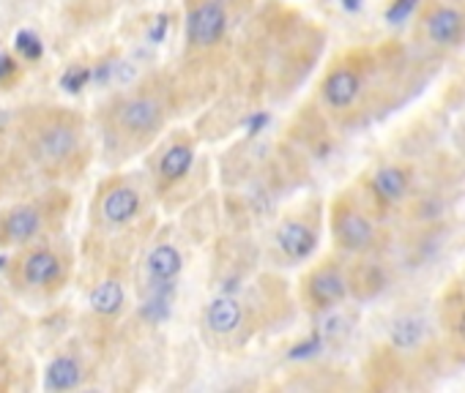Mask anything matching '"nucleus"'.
<instances>
[{"label": "nucleus", "instance_id": "f8f14e48", "mask_svg": "<svg viewBox=\"0 0 465 393\" xmlns=\"http://www.w3.org/2000/svg\"><path fill=\"white\" fill-rule=\"evenodd\" d=\"M137 210H140V194L129 186L113 189L105 197V202H101V213H105L110 224H126L137 216Z\"/></svg>", "mask_w": 465, "mask_h": 393}, {"label": "nucleus", "instance_id": "bb28decb", "mask_svg": "<svg viewBox=\"0 0 465 393\" xmlns=\"http://www.w3.org/2000/svg\"><path fill=\"white\" fill-rule=\"evenodd\" d=\"M345 12H358L361 9V0H342Z\"/></svg>", "mask_w": 465, "mask_h": 393}, {"label": "nucleus", "instance_id": "5701e85b", "mask_svg": "<svg viewBox=\"0 0 465 393\" xmlns=\"http://www.w3.org/2000/svg\"><path fill=\"white\" fill-rule=\"evenodd\" d=\"M345 330V322L337 317V314H329V317H323L321 322H318V333L323 336V339H326V336H337V333H342Z\"/></svg>", "mask_w": 465, "mask_h": 393}, {"label": "nucleus", "instance_id": "f3484780", "mask_svg": "<svg viewBox=\"0 0 465 393\" xmlns=\"http://www.w3.org/2000/svg\"><path fill=\"white\" fill-rule=\"evenodd\" d=\"M192 161H194V153H192V148L189 145H173L165 156H162V161H159V175L170 184V181H178V178H184L189 170H192Z\"/></svg>", "mask_w": 465, "mask_h": 393}, {"label": "nucleus", "instance_id": "4be33fe9", "mask_svg": "<svg viewBox=\"0 0 465 393\" xmlns=\"http://www.w3.org/2000/svg\"><path fill=\"white\" fill-rule=\"evenodd\" d=\"M417 6H419V0H394V4L389 6V12H386V22L397 25V22L408 20Z\"/></svg>", "mask_w": 465, "mask_h": 393}, {"label": "nucleus", "instance_id": "423d86ee", "mask_svg": "<svg viewBox=\"0 0 465 393\" xmlns=\"http://www.w3.org/2000/svg\"><path fill=\"white\" fill-rule=\"evenodd\" d=\"M337 238L345 249L350 252H365L373 246L375 241V230H373V224L356 213V210H342L337 216Z\"/></svg>", "mask_w": 465, "mask_h": 393}, {"label": "nucleus", "instance_id": "f257e3e1", "mask_svg": "<svg viewBox=\"0 0 465 393\" xmlns=\"http://www.w3.org/2000/svg\"><path fill=\"white\" fill-rule=\"evenodd\" d=\"M228 30L225 0H202L186 20V36L192 47H214Z\"/></svg>", "mask_w": 465, "mask_h": 393}, {"label": "nucleus", "instance_id": "2eb2a0df", "mask_svg": "<svg viewBox=\"0 0 465 393\" xmlns=\"http://www.w3.org/2000/svg\"><path fill=\"white\" fill-rule=\"evenodd\" d=\"M82 380V369L74 358L69 355H61L56 358L53 363L47 366V377H44V388L47 390H69V388H77Z\"/></svg>", "mask_w": 465, "mask_h": 393}, {"label": "nucleus", "instance_id": "b1692460", "mask_svg": "<svg viewBox=\"0 0 465 393\" xmlns=\"http://www.w3.org/2000/svg\"><path fill=\"white\" fill-rule=\"evenodd\" d=\"M14 72H17L14 58H12V55H6V52H0V82H6L9 77H14Z\"/></svg>", "mask_w": 465, "mask_h": 393}, {"label": "nucleus", "instance_id": "a878e982", "mask_svg": "<svg viewBox=\"0 0 465 393\" xmlns=\"http://www.w3.org/2000/svg\"><path fill=\"white\" fill-rule=\"evenodd\" d=\"M165 30H168V17L162 14L157 20V25H153V30H151V41H162L165 38Z\"/></svg>", "mask_w": 465, "mask_h": 393}, {"label": "nucleus", "instance_id": "393cba45", "mask_svg": "<svg viewBox=\"0 0 465 393\" xmlns=\"http://www.w3.org/2000/svg\"><path fill=\"white\" fill-rule=\"evenodd\" d=\"M266 126H269V115H266V112H257V115H252V118L246 121V132H249L252 137L261 134Z\"/></svg>", "mask_w": 465, "mask_h": 393}, {"label": "nucleus", "instance_id": "9b49d317", "mask_svg": "<svg viewBox=\"0 0 465 393\" xmlns=\"http://www.w3.org/2000/svg\"><path fill=\"white\" fill-rule=\"evenodd\" d=\"M205 322H209V328L220 336H228L233 333L238 325H241V306L233 295L222 293L220 298H214L209 303V309H205Z\"/></svg>", "mask_w": 465, "mask_h": 393}, {"label": "nucleus", "instance_id": "dca6fc26", "mask_svg": "<svg viewBox=\"0 0 465 393\" xmlns=\"http://www.w3.org/2000/svg\"><path fill=\"white\" fill-rule=\"evenodd\" d=\"M181 254L176 246H157L151 254H148V273L153 282H170V278H176L181 273Z\"/></svg>", "mask_w": 465, "mask_h": 393}, {"label": "nucleus", "instance_id": "7ed1b4c3", "mask_svg": "<svg viewBox=\"0 0 465 393\" xmlns=\"http://www.w3.org/2000/svg\"><path fill=\"white\" fill-rule=\"evenodd\" d=\"M118 124L126 132H132V134H148L153 129H159V124H162V107H159L157 98H151V96L129 98L118 109Z\"/></svg>", "mask_w": 465, "mask_h": 393}, {"label": "nucleus", "instance_id": "cd10ccee", "mask_svg": "<svg viewBox=\"0 0 465 393\" xmlns=\"http://www.w3.org/2000/svg\"><path fill=\"white\" fill-rule=\"evenodd\" d=\"M457 333L462 336V342H465V312H462V317H460V322H457Z\"/></svg>", "mask_w": 465, "mask_h": 393}, {"label": "nucleus", "instance_id": "4468645a", "mask_svg": "<svg viewBox=\"0 0 465 393\" xmlns=\"http://www.w3.org/2000/svg\"><path fill=\"white\" fill-rule=\"evenodd\" d=\"M373 192L383 202L397 205L408 194V173L400 170V167H383V170L373 175Z\"/></svg>", "mask_w": 465, "mask_h": 393}, {"label": "nucleus", "instance_id": "20e7f679", "mask_svg": "<svg viewBox=\"0 0 465 393\" xmlns=\"http://www.w3.org/2000/svg\"><path fill=\"white\" fill-rule=\"evenodd\" d=\"M425 30L433 44L452 47L465 33V17H462V12H457L452 6H435L425 20Z\"/></svg>", "mask_w": 465, "mask_h": 393}, {"label": "nucleus", "instance_id": "0eeeda50", "mask_svg": "<svg viewBox=\"0 0 465 393\" xmlns=\"http://www.w3.org/2000/svg\"><path fill=\"white\" fill-rule=\"evenodd\" d=\"M309 295L323 309L337 306L348 295V282L337 268H321L309 276Z\"/></svg>", "mask_w": 465, "mask_h": 393}, {"label": "nucleus", "instance_id": "39448f33", "mask_svg": "<svg viewBox=\"0 0 465 393\" xmlns=\"http://www.w3.org/2000/svg\"><path fill=\"white\" fill-rule=\"evenodd\" d=\"M61 276H64V262L58 260V254L47 252V249H36L22 260V278L30 287L58 285Z\"/></svg>", "mask_w": 465, "mask_h": 393}, {"label": "nucleus", "instance_id": "412c9836", "mask_svg": "<svg viewBox=\"0 0 465 393\" xmlns=\"http://www.w3.org/2000/svg\"><path fill=\"white\" fill-rule=\"evenodd\" d=\"M93 80V72L90 69H69L66 74H64V80H61V85L69 90V93H80L88 82Z\"/></svg>", "mask_w": 465, "mask_h": 393}, {"label": "nucleus", "instance_id": "aec40b11", "mask_svg": "<svg viewBox=\"0 0 465 393\" xmlns=\"http://www.w3.org/2000/svg\"><path fill=\"white\" fill-rule=\"evenodd\" d=\"M321 347H323V336L315 330V333H313V339H306V342L296 345V347L288 353V358H290V361H304V358H313V355H318V353H321Z\"/></svg>", "mask_w": 465, "mask_h": 393}, {"label": "nucleus", "instance_id": "1a4fd4ad", "mask_svg": "<svg viewBox=\"0 0 465 393\" xmlns=\"http://www.w3.org/2000/svg\"><path fill=\"white\" fill-rule=\"evenodd\" d=\"M39 227H41V213L30 205H17L4 216V224H0V238L22 243V241H30L39 233Z\"/></svg>", "mask_w": 465, "mask_h": 393}, {"label": "nucleus", "instance_id": "9d476101", "mask_svg": "<svg viewBox=\"0 0 465 393\" xmlns=\"http://www.w3.org/2000/svg\"><path fill=\"white\" fill-rule=\"evenodd\" d=\"M358 90H361V80L353 69H337L323 82V98L334 109L350 107L358 98Z\"/></svg>", "mask_w": 465, "mask_h": 393}, {"label": "nucleus", "instance_id": "f03ea898", "mask_svg": "<svg viewBox=\"0 0 465 393\" xmlns=\"http://www.w3.org/2000/svg\"><path fill=\"white\" fill-rule=\"evenodd\" d=\"M77 148V134L72 126L66 124H47L39 129L36 134V142H33V150H36V158L47 167H58L64 164Z\"/></svg>", "mask_w": 465, "mask_h": 393}, {"label": "nucleus", "instance_id": "6e6552de", "mask_svg": "<svg viewBox=\"0 0 465 393\" xmlns=\"http://www.w3.org/2000/svg\"><path fill=\"white\" fill-rule=\"evenodd\" d=\"M277 246L288 260L301 262L315 252V233L301 221H285L277 233Z\"/></svg>", "mask_w": 465, "mask_h": 393}, {"label": "nucleus", "instance_id": "ddd939ff", "mask_svg": "<svg viewBox=\"0 0 465 393\" xmlns=\"http://www.w3.org/2000/svg\"><path fill=\"white\" fill-rule=\"evenodd\" d=\"M392 345L397 347V350H402V353H410V350H417V347H422L425 345V339H427V322L422 320V317H413V314H408V317H400L394 325H392Z\"/></svg>", "mask_w": 465, "mask_h": 393}, {"label": "nucleus", "instance_id": "6ab92c4d", "mask_svg": "<svg viewBox=\"0 0 465 393\" xmlns=\"http://www.w3.org/2000/svg\"><path fill=\"white\" fill-rule=\"evenodd\" d=\"M14 47H17V52L22 55L25 61H39L41 58V41L30 30H20L17 38H14Z\"/></svg>", "mask_w": 465, "mask_h": 393}, {"label": "nucleus", "instance_id": "a211bd4d", "mask_svg": "<svg viewBox=\"0 0 465 393\" xmlns=\"http://www.w3.org/2000/svg\"><path fill=\"white\" fill-rule=\"evenodd\" d=\"M124 306V287L118 282H101L90 293V309L101 317H113Z\"/></svg>", "mask_w": 465, "mask_h": 393}]
</instances>
